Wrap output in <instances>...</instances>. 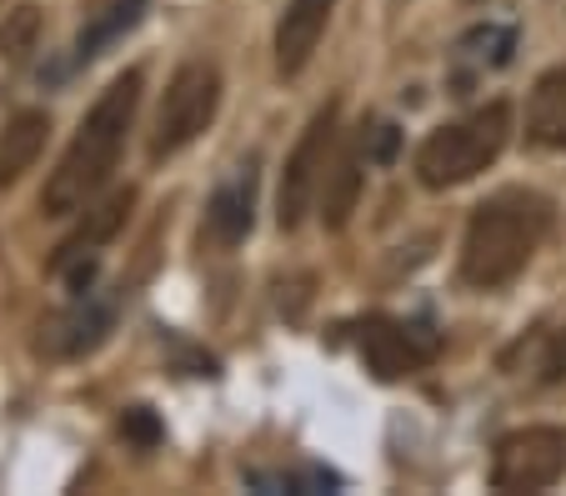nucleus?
<instances>
[{
    "instance_id": "obj_17",
    "label": "nucleus",
    "mask_w": 566,
    "mask_h": 496,
    "mask_svg": "<svg viewBox=\"0 0 566 496\" xmlns=\"http://www.w3.org/2000/svg\"><path fill=\"white\" fill-rule=\"evenodd\" d=\"M35 31H41V11H35V6L11 11L6 25H0V55H6V61H25V51L35 45Z\"/></svg>"
},
{
    "instance_id": "obj_14",
    "label": "nucleus",
    "mask_w": 566,
    "mask_h": 496,
    "mask_svg": "<svg viewBox=\"0 0 566 496\" xmlns=\"http://www.w3.org/2000/svg\"><path fill=\"white\" fill-rule=\"evenodd\" d=\"M45 136H51V116L45 110H15L11 126L0 130V191L31 171L35 156L45 151Z\"/></svg>"
},
{
    "instance_id": "obj_2",
    "label": "nucleus",
    "mask_w": 566,
    "mask_h": 496,
    "mask_svg": "<svg viewBox=\"0 0 566 496\" xmlns=\"http://www.w3.org/2000/svg\"><path fill=\"white\" fill-rule=\"evenodd\" d=\"M552 231V205L532 191H502L481 201L461 241V281L471 292H496L526 271L536 246Z\"/></svg>"
},
{
    "instance_id": "obj_7",
    "label": "nucleus",
    "mask_w": 566,
    "mask_h": 496,
    "mask_svg": "<svg viewBox=\"0 0 566 496\" xmlns=\"http://www.w3.org/2000/svg\"><path fill=\"white\" fill-rule=\"evenodd\" d=\"M361 341V361L376 381H401L411 371H421L427 361H437L441 336L421 321H391V316H366L356 326Z\"/></svg>"
},
{
    "instance_id": "obj_10",
    "label": "nucleus",
    "mask_w": 566,
    "mask_h": 496,
    "mask_svg": "<svg viewBox=\"0 0 566 496\" xmlns=\"http://www.w3.org/2000/svg\"><path fill=\"white\" fill-rule=\"evenodd\" d=\"M336 0H286V11L276 21V71L281 76H301L316 55L321 35L332 25Z\"/></svg>"
},
{
    "instance_id": "obj_20",
    "label": "nucleus",
    "mask_w": 566,
    "mask_h": 496,
    "mask_svg": "<svg viewBox=\"0 0 566 496\" xmlns=\"http://www.w3.org/2000/svg\"><path fill=\"white\" fill-rule=\"evenodd\" d=\"M542 381H566V326L546 341V357H542Z\"/></svg>"
},
{
    "instance_id": "obj_16",
    "label": "nucleus",
    "mask_w": 566,
    "mask_h": 496,
    "mask_svg": "<svg viewBox=\"0 0 566 496\" xmlns=\"http://www.w3.org/2000/svg\"><path fill=\"white\" fill-rule=\"evenodd\" d=\"M516 51V31L512 25H476L461 35V55L476 65H506Z\"/></svg>"
},
{
    "instance_id": "obj_3",
    "label": "nucleus",
    "mask_w": 566,
    "mask_h": 496,
    "mask_svg": "<svg viewBox=\"0 0 566 496\" xmlns=\"http://www.w3.org/2000/svg\"><path fill=\"white\" fill-rule=\"evenodd\" d=\"M512 140V106L506 101H486L481 110L437 126L417 146V181L427 191H451V186L476 181Z\"/></svg>"
},
{
    "instance_id": "obj_6",
    "label": "nucleus",
    "mask_w": 566,
    "mask_h": 496,
    "mask_svg": "<svg viewBox=\"0 0 566 496\" xmlns=\"http://www.w3.org/2000/svg\"><path fill=\"white\" fill-rule=\"evenodd\" d=\"M566 476V426H522L492 456L496 492H546Z\"/></svg>"
},
{
    "instance_id": "obj_18",
    "label": "nucleus",
    "mask_w": 566,
    "mask_h": 496,
    "mask_svg": "<svg viewBox=\"0 0 566 496\" xmlns=\"http://www.w3.org/2000/svg\"><path fill=\"white\" fill-rule=\"evenodd\" d=\"M120 436H126V442H136V446H156V442H160V421H156V411L130 407L126 416H120Z\"/></svg>"
},
{
    "instance_id": "obj_1",
    "label": "nucleus",
    "mask_w": 566,
    "mask_h": 496,
    "mask_svg": "<svg viewBox=\"0 0 566 496\" xmlns=\"http://www.w3.org/2000/svg\"><path fill=\"white\" fill-rule=\"evenodd\" d=\"M140 86H146L140 71H120V76L96 96V106L86 110L81 130L71 136L61 166L51 171V181H45V191H41L45 217H75V211H86V205L101 196V186L111 181V171H116V161H120L130 120H136Z\"/></svg>"
},
{
    "instance_id": "obj_12",
    "label": "nucleus",
    "mask_w": 566,
    "mask_h": 496,
    "mask_svg": "<svg viewBox=\"0 0 566 496\" xmlns=\"http://www.w3.org/2000/svg\"><path fill=\"white\" fill-rule=\"evenodd\" d=\"M130 205H136V191L130 186H120V191H111L101 205H91L86 211V221L71 231V236L61 241V251H55V261H51V271L61 276L71 261H81V256H96V246H106V241H116L120 236V226H126V217H130Z\"/></svg>"
},
{
    "instance_id": "obj_4",
    "label": "nucleus",
    "mask_w": 566,
    "mask_h": 496,
    "mask_svg": "<svg viewBox=\"0 0 566 496\" xmlns=\"http://www.w3.org/2000/svg\"><path fill=\"white\" fill-rule=\"evenodd\" d=\"M216 106H221V71L211 61H186L171 76L166 96H160L156 126H150V161H171L201 136L216 120Z\"/></svg>"
},
{
    "instance_id": "obj_19",
    "label": "nucleus",
    "mask_w": 566,
    "mask_h": 496,
    "mask_svg": "<svg viewBox=\"0 0 566 496\" xmlns=\"http://www.w3.org/2000/svg\"><path fill=\"white\" fill-rule=\"evenodd\" d=\"M396 126H376V130H366V161H376V166H386L396 156Z\"/></svg>"
},
{
    "instance_id": "obj_21",
    "label": "nucleus",
    "mask_w": 566,
    "mask_h": 496,
    "mask_svg": "<svg viewBox=\"0 0 566 496\" xmlns=\"http://www.w3.org/2000/svg\"><path fill=\"white\" fill-rule=\"evenodd\" d=\"M471 6H481V0H471Z\"/></svg>"
},
{
    "instance_id": "obj_8",
    "label": "nucleus",
    "mask_w": 566,
    "mask_h": 496,
    "mask_svg": "<svg viewBox=\"0 0 566 496\" xmlns=\"http://www.w3.org/2000/svg\"><path fill=\"white\" fill-rule=\"evenodd\" d=\"M116 312H120V296L116 292H86L75 296L71 312L51 316L41 326V351L55 361H75V357H91L111 331H116Z\"/></svg>"
},
{
    "instance_id": "obj_9",
    "label": "nucleus",
    "mask_w": 566,
    "mask_h": 496,
    "mask_svg": "<svg viewBox=\"0 0 566 496\" xmlns=\"http://www.w3.org/2000/svg\"><path fill=\"white\" fill-rule=\"evenodd\" d=\"M361 156H366V126L352 140L336 136L326 176H321V196H316L321 226L326 231H346V221L356 217V201H361Z\"/></svg>"
},
{
    "instance_id": "obj_5",
    "label": "nucleus",
    "mask_w": 566,
    "mask_h": 496,
    "mask_svg": "<svg viewBox=\"0 0 566 496\" xmlns=\"http://www.w3.org/2000/svg\"><path fill=\"white\" fill-rule=\"evenodd\" d=\"M336 120H342V101H326V106L306 120V130H301L296 151H291L286 171H281V191H276V226L281 231H296L301 221H306V211H316L321 176H326L332 146H336V136H342Z\"/></svg>"
},
{
    "instance_id": "obj_13",
    "label": "nucleus",
    "mask_w": 566,
    "mask_h": 496,
    "mask_svg": "<svg viewBox=\"0 0 566 496\" xmlns=\"http://www.w3.org/2000/svg\"><path fill=\"white\" fill-rule=\"evenodd\" d=\"M526 140L542 151H566V61L536 76L526 96Z\"/></svg>"
},
{
    "instance_id": "obj_15",
    "label": "nucleus",
    "mask_w": 566,
    "mask_h": 496,
    "mask_svg": "<svg viewBox=\"0 0 566 496\" xmlns=\"http://www.w3.org/2000/svg\"><path fill=\"white\" fill-rule=\"evenodd\" d=\"M140 15H146V0H111L106 11H101L86 31L75 35V61H96L106 45H116L126 31H136Z\"/></svg>"
},
{
    "instance_id": "obj_11",
    "label": "nucleus",
    "mask_w": 566,
    "mask_h": 496,
    "mask_svg": "<svg viewBox=\"0 0 566 496\" xmlns=\"http://www.w3.org/2000/svg\"><path fill=\"white\" fill-rule=\"evenodd\" d=\"M251 221H256V166L247 161L216 186L211 205H206V226L221 246H241L251 236Z\"/></svg>"
}]
</instances>
